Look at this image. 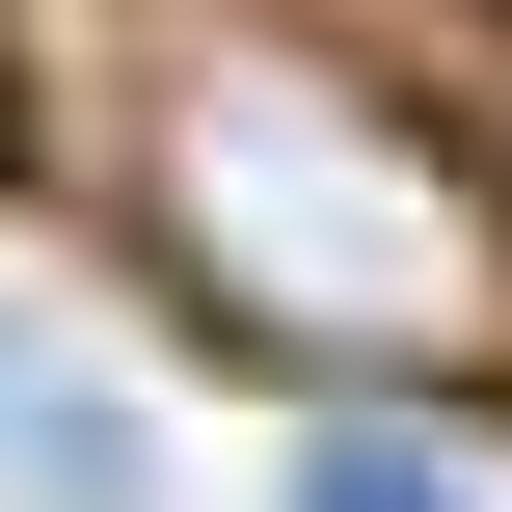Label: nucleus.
I'll return each mask as SVG.
<instances>
[{"label":"nucleus","instance_id":"1","mask_svg":"<svg viewBox=\"0 0 512 512\" xmlns=\"http://www.w3.org/2000/svg\"><path fill=\"white\" fill-rule=\"evenodd\" d=\"M162 243H189V297L270 324V351H459V324H486L459 162H432L378 81H324V54H189V81H162Z\"/></svg>","mask_w":512,"mask_h":512},{"label":"nucleus","instance_id":"2","mask_svg":"<svg viewBox=\"0 0 512 512\" xmlns=\"http://www.w3.org/2000/svg\"><path fill=\"white\" fill-rule=\"evenodd\" d=\"M0 486L27 512H135V405H108L54 324H0Z\"/></svg>","mask_w":512,"mask_h":512},{"label":"nucleus","instance_id":"3","mask_svg":"<svg viewBox=\"0 0 512 512\" xmlns=\"http://www.w3.org/2000/svg\"><path fill=\"white\" fill-rule=\"evenodd\" d=\"M297 512H486V486H459V459H378V432H324V459H297Z\"/></svg>","mask_w":512,"mask_h":512}]
</instances>
